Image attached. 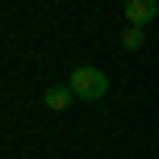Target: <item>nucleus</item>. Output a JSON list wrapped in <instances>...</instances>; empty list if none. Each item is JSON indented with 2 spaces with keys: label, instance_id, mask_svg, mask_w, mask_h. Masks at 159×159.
I'll use <instances>...</instances> for the list:
<instances>
[{
  "label": "nucleus",
  "instance_id": "1",
  "mask_svg": "<svg viewBox=\"0 0 159 159\" xmlns=\"http://www.w3.org/2000/svg\"><path fill=\"white\" fill-rule=\"evenodd\" d=\"M67 84H71V92L80 101H105V92H109V75L101 67H75Z\"/></svg>",
  "mask_w": 159,
  "mask_h": 159
},
{
  "label": "nucleus",
  "instance_id": "2",
  "mask_svg": "<svg viewBox=\"0 0 159 159\" xmlns=\"http://www.w3.org/2000/svg\"><path fill=\"white\" fill-rule=\"evenodd\" d=\"M159 17V0H126V25H151Z\"/></svg>",
  "mask_w": 159,
  "mask_h": 159
},
{
  "label": "nucleus",
  "instance_id": "3",
  "mask_svg": "<svg viewBox=\"0 0 159 159\" xmlns=\"http://www.w3.org/2000/svg\"><path fill=\"white\" fill-rule=\"evenodd\" d=\"M42 101H46V109H55V113H63L67 105L75 101V92H71V84H55V88H46V96H42Z\"/></svg>",
  "mask_w": 159,
  "mask_h": 159
},
{
  "label": "nucleus",
  "instance_id": "4",
  "mask_svg": "<svg viewBox=\"0 0 159 159\" xmlns=\"http://www.w3.org/2000/svg\"><path fill=\"white\" fill-rule=\"evenodd\" d=\"M143 42H147L143 25H126V30H121V46L126 50H143Z\"/></svg>",
  "mask_w": 159,
  "mask_h": 159
}]
</instances>
